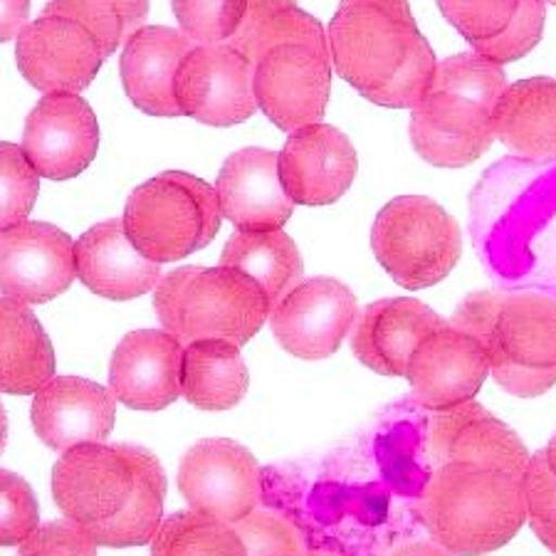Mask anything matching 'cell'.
<instances>
[{"mask_svg":"<svg viewBox=\"0 0 556 556\" xmlns=\"http://www.w3.org/2000/svg\"><path fill=\"white\" fill-rule=\"evenodd\" d=\"M223 267L245 273L263 287L273 309L302 282L304 260L285 230H238L220 255Z\"/></svg>","mask_w":556,"mask_h":556,"instance_id":"cell-27","label":"cell"},{"mask_svg":"<svg viewBox=\"0 0 556 556\" xmlns=\"http://www.w3.org/2000/svg\"><path fill=\"white\" fill-rule=\"evenodd\" d=\"M195 48L181 30L164 25H143L122 50L119 72L124 92L137 110L151 116H178L176 72Z\"/></svg>","mask_w":556,"mask_h":556,"instance_id":"cell-24","label":"cell"},{"mask_svg":"<svg viewBox=\"0 0 556 556\" xmlns=\"http://www.w3.org/2000/svg\"><path fill=\"white\" fill-rule=\"evenodd\" d=\"M38 193L40 174L23 154V147L0 141V232L28 220Z\"/></svg>","mask_w":556,"mask_h":556,"instance_id":"cell-32","label":"cell"},{"mask_svg":"<svg viewBox=\"0 0 556 556\" xmlns=\"http://www.w3.org/2000/svg\"><path fill=\"white\" fill-rule=\"evenodd\" d=\"M418 513L433 540L451 554L497 552L527 522L522 478L468 465H441L428 480Z\"/></svg>","mask_w":556,"mask_h":556,"instance_id":"cell-5","label":"cell"},{"mask_svg":"<svg viewBox=\"0 0 556 556\" xmlns=\"http://www.w3.org/2000/svg\"><path fill=\"white\" fill-rule=\"evenodd\" d=\"M220 213L238 230H282L294 201L287 195L277 154L267 149H240L223 164L215 181Z\"/></svg>","mask_w":556,"mask_h":556,"instance_id":"cell-22","label":"cell"},{"mask_svg":"<svg viewBox=\"0 0 556 556\" xmlns=\"http://www.w3.org/2000/svg\"><path fill=\"white\" fill-rule=\"evenodd\" d=\"M389 556H453L438 542H408L393 549Z\"/></svg>","mask_w":556,"mask_h":556,"instance_id":"cell-41","label":"cell"},{"mask_svg":"<svg viewBox=\"0 0 556 556\" xmlns=\"http://www.w3.org/2000/svg\"><path fill=\"white\" fill-rule=\"evenodd\" d=\"M184 344L164 329L129 331L114 349L110 386L134 410H161L181 396Z\"/></svg>","mask_w":556,"mask_h":556,"instance_id":"cell-19","label":"cell"},{"mask_svg":"<svg viewBox=\"0 0 556 556\" xmlns=\"http://www.w3.org/2000/svg\"><path fill=\"white\" fill-rule=\"evenodd\" d=\"M255 67L223 45H195L176 72V102L181 114L208 127H236L255 114Z\"/></svg>","mask_w":556,"mask_h":556,"instance_id":"cell-11","label":"cell"},{"mask_svg":"<svg viewBox=\"0 0 556 556\" xmlns=\"http://www.w3.org/2000/svg\"><path fill=\"white\" fill-rule=\"evenodd\" d=\"M505 67L457 52L438 62L433 83L410 110V141L418 156L438 168H463L495 141V110L507 92Z\"/></svg>","mask_w":556,"mask_h":556,"instance_id":"cell-3","label":"cell"},{"mask_svg":"<svg viewBox=\"0 0 556 556\" xmlns=\"http://www.w3.org/2000/svg\"><path fill=\"white\" fill-rule=\"evenodd\" d=\"M97 151L100 124L83 94H45L25 119L23 154L42 178H75L92 164Z\"/></svg>","mask_w":556,"mask_h":556,"instance_id":"cell-14","label":"cell"},{"mask_svg":"<svg viewBox=\"0 0 556 556\" xmlns=\"http://www.w3.org/2000/svg\"><path fill=\"white\" fill-rule=\"evenodd\" d=\"M447 321L414 298L379 300L358 314L352 329V352L381 376H406L416 349Z\"/></svg>","mask_w":556,"mask_h":556,"instance_id":"cell-21","label":"cell"},{"mask_svg":"<svg viewBox=\"0 0 556 556\" xmlns=\"http://www.w3.org/2000/svg\"><path fill=\"white\" fill-rule=\"evenodd\" d=\"M40 527L33 488L21 475L0 470V546L23 544Z\"/></svg>","mask_w":556,"mask_h":556,"instance_id":"cell-37","label":"cell"},{"mask_svg":"<svg viewBox=\"0 0 556 556\" xmlns=\"http://www.w3.org/2000/svg\"><path fill=\"white\" fill-rule=\"evenodd\" d=\"M17 556H97V542L75 522H48L21 544Z\"/></svg>","mask_w":556,"mask_h":556,"instance_id":"cell-39","label":"cell"},{"mask_svg":"<svg viewBox=\"0 0 556 556\" xmlns=\"http://www.w3.org/2000/svg\"><path fill=\"white\" fill-rule=\"evenodd\" d=\"M151 556H248V549L236 527L191 509L161 522Z\"/></svg>","mask_w":556,"mask_h":556,"instance_id":"cell-30","label":"cell"},{"mask_svg":"<svg viewBox=\"0 0 556 556\" xmlns=\"http://www.w3.org/2000/svg\"><path fill=\"white\" fill-rule=\"evenodd\" d=\"M42 15L72 17L94 35L106 58L149 17V0H50Z\"/></svg>","mask_w":556,"mask_h":556,"instance_id":"cell-31","label":"cell"},{"mask_svg":"<svg viewBox=\"0 0 556 556\" xmlns=\"http://www.w3.org/2000/svg\"><path fill=\"white\" fill-rule=\"evenodd\" d=\"M55 374V349L25 302L0 298V391L38 393Z\"/></svg>","mask_w":556,"mask_h":556,"instance_id":"cell-25","label":"cell"},{"mask_svg":"<svg viewBox=\"0 0 556 556\" xmlns=\"http://www.w3.org/2000/svg\"><path fill=\"white\" fill-rule=\"evenodd\" d=\"M250 374L240 346L223 339H201L184 352L181 393L201 410H228L248 393Z\"/></svg>","mask_w":556,"mask_h":556,"instance_id":"cell-28","label":"cell"},{"mask_svg":"<svg viewBox=\"0 0 556 556\" xmlns=\"http://www.w3.org/2000/svg\"><path fill=\"white\" fill-rule=\"evenodd\" d=\"M5 441H8V414H5L3 403H0V453H3Z\"/></svg>","mask_w":556,"mask_h":556,"instance_id":"cell-42","label":"cell"},{"mask_svg":"<svg viewBox=\"0 0 556 556\" xmlns=\"http://www.w3.org/2000/svg\"><path fill=\"white\" fill-rule=\"evenodd\" d=\"M17 70L45 94H79L92 85L106 55L83 23L60 15H40L25 25L15 45Z\"/></svg>","mask_w":556,"mask_h":556,"instance_id":"cell-13","label":"cell"},{"mask_svg":"<svg viewBox=\"0 0 556 556\" xmlns=\"http://www.w3.org/2000/svg\"><path fill=\"white\" fill-rule=\"evenodd\" d=\"M30 416L40 441L65 453L77 445L102 443L114 428L116 403L114 393L100 383L58 376L35 393Z\"/></svg>","mask_w":556,"mask_h":556,"instance_id":"cell-20","label":"cell"},{"mask_svg":"<svg viewBox=\"0 0 556 556\" xmlns=\"http://www.w3.org/2000/svg\"><path fill=\"white\" fill-rule=\"evenodd\" d=\"M300 556H334V554H319V552H307V554H300Z\"/></svg>","mask_w":556,"mask_h":556,"instance_id":"cell-44","label":"cell"},{"mask_svg":"<svg viewBox=\"0 0 556 556\" xmlns=\"http://www.w3.org/2000/svg\"><path fill=\"white\" fill-rule=\"evenodd\" d=\"M544 3H552V5H556V0H544Z\"/></svg>","mask_w":556,"mask_h":556,"instance_id":"cell-45","label":"cell"},{"mask_svg":"<svg viewBox=\"0 0 556 556\" xmlns=\"http://www.w3.org/2000/svg\"><path fill=\"white\" fill-rule=\"evenodd\" d=\"M371 248L379 265L406 290H426L455 270L460 226L428 195H399L376 215Z\"/></svg>","mask_w":556,"mask_h":556,"instance_id":"cell-8","label":"cell"},{"mask_svg":"<svg viewBox=\"0 0 556 556\" xmlns=\"http://www.w3.org/2000/svg\"><path fill=\"white\" fill-rule=\"evenodd\" d=\"M52 495L70 522L102 546H141L164 522L166 472L141 445L87 443L62 453Z\"/></svg>","mask_w":556,"mask_h":556,"instance_id":"cell-1","label":"cell"},{"mask_svg":"<svg viewBox=\"0 0 556 556\" xmlns=\"http://www.w3.org/2000/svg\"><path fill=\"white\" fill-rule=\"evenodd\" d=\"M253 89L260 112L282 131L321 124L331 92V55L300 42L277 45L257 60Z\"/></svg>","mask_w":556,"mask_h":556,"instance_id":"cell-9","label":"cell"},{"mask_svg":"<svg viewBox=\"0 0 556 556\" xmlns=\"http://www.w3.org/2000/svg\"><path fill=\"white\" fill-rule=\"evenodd\" d=\"M178 488L193 513L236 525L255 513L263 472L248 447L228 438H208L186 451Z\"/></svg>","mask_w":556,"mask_h":556,"instance_id":"cell-10","label":"cell"},{"mask_svg":"<svg viewBox=\"0 0 556 556\" xmlns=\"http://www.w3.org/2000/svg\"><path fill=\"white\" fill-rule=\"evenodd\" d=\"M154 309L161 327L186 346L201 339L243 346L263 329L273 304L245 273L188 265L161 277Z\"/></svg>","mask_w":556,"mask_h":556,"instance_id":"cell-6","label":"cell"},{"mask_svg":"<svg viewBox=\"0 0 556 556\" xmlns=\"http://www.w3.org/2000/svg\"><path fill=\"white\" fill-rule=\"evenodd\" d=\"M300 42L319 52H329V38L317 17L294 3V0H248V13L236 35L228 40L250 65L277 45Z\"/></svg>","mask_w":556,"mask_h":556,"instance_id":"cell-29","label":"cell"},{"mask_svg":"<svg viewBox=\"0 0 556 556\" xmlns=\"http://www.w3.org/2000/svg\"><path fill=\"white\" fill-rule=\"evenodd\" d=\"M451 325L485 346L490 374L517 399H536L556 386V300L536 292H472Z\"/></svg>","mask_w":556,"mask_h":556,"instance_id":"cell-4","label":"cell"},{"mask_svg":"<svg viewBox=\"0 0 556 556\" xmlns=\"http://www.w3.org/2000/svg\"><path fill=\"white\" fill-rule=\"evenodd\" d=\"M490 374V356L468 331L445 325L416 349L408 364V383L418 406L441 410L478 396Z\"/></svg>","mask_w":556,"mask_h":556,"instance_id":"cell-17","label":"cell"},{"mask_svg":"<svg viewBox=\"0 0 556 556\" xmlns=\"http://www.w3.org/2000/svg\"><path fill=\"white\" fill-rule=\"evenodd\" d=\"M75 265L89 292L114 302L137 300L161 282V265L139 253L122 218L83 232L75 243Z\"/></svg>","mask_w":556,"mask_h":556,"instance_id":"cell-23","label":"cell"},{"mask_svg":"<svg viewBox=\"0 0 556 556\" xmlns=\"http://www.w3.org/2000/svg\"><path fill=\"white\" fill-rule=\"evenodd\" d=\"M522 488L529 527L544 542L546 549L556 554V475L546 463L544 451L529 457L522 475Z\"/></svg>","mask_w":556,"mask_h":556,"instance_id":"cell-36","label":"cell"},{"mask_svg":"<svg viewBox=\"0 0 556 556\" xmlns=\"http://www.w3.org/2000/svg\"><path fill=\"white\" fill-rule=\"evenodd\" d=\"M30 15V0H0V42L17 40Z\"/></svg>","mask_w":556,"mask_h":556,"instance_id":"cell-40","label":"cell"},{"mask_svg":"<svg viewBox=\"0 0 556 556\" xmlns=\"http://www.w3.org/2000/svg\"><path fill=\"white\" fill-rule=\"evenodd\" d=\"M77 277L75 243L52 223L25 220L0 232V292L25 304H45Z\"/></svg>","mask_w":556,"mask_h":556,"instance_id":"cell-15","label":"cell"},{"mask_svg":"<svg viewBox=\"0 0 556 556\" xmlns=\"http://www.w3.org/2000/svg\"><path fill=\"white\" fill-rule=\"evenodd\" d=\"M327 38L339 77L374 104L414 110L433 83L435 52L408 0H342Z\"/></svg>","mask_w":556,"mask_h":556,"instance_id":"cell-2","label":"cell"},{"mask_svg":"<svg viewBox=\"0 0 556 556\" xmlns=\"http://www.w3.org/2000/svg\"><path fill=\"white\" fill-rule=\"evenodd\" d=\"M181 33L193 45L228 42L243 23L248 0H172Z\"/></svg>","mask_w":556,"mask_h":556,"instance_id":"cell-33","label":"cell"},{"mask_svg":"<svg viewBox=\"0 0 556 556\" xmlns=\"http://www.w3.org/2000/svg\"><path fill=\"white\" fill-rule=\"evenodd\" d=\"M495 137L522 159H556V79L509 85L495 110Z\"/></svg>","mask_w":556,"mask_h":556,"instance_id":"cell-26","label":"cell"},{"mask_svg":"<svg viewBox=\"0 0 556 556\" xmlns=\"http://www.w3.org/2000/svg\"><path fill=\"white\" fill-rule=\"evenodd\" d=\"M287 195L300 205L337 203L358 174V154L344 131L312 124L290 134L277 154Z\"/></svg>","mask_w":556,"mask_h":556,"instance_id":"cell-18","label":"cell"},{"mask_svg":"<svg viewBox=\"0 0 556 556\" xmlns=\"http://www.w3.org/2000/svg\"><path fill=\"white\" fill-rule=\"evenodd\" d=\"M546 23V3L544 0H519V8L513 23L502 30L497 38L475 42L472 50L478 55L488 58L495 65L505 67L507 62H517L532 52L542 40Z\"/></svg>","mask_w":556,"mask_h":556,"instance_id":"cell-34","label":"cell"},{"mask_svg":"<svg viewBox=\"0 0 556 556\" xmlns=\"http://www.w3.org/2000/svg\"><path fill=\"white\" fill-rule=\"evenodd\" d=\"M546 463H549V468H552V472L556 475V433L552 435V441H549V445H546Z\"/></svg>","mask_w":556,"mask_h":556,"instance_id":"cell-43","label":"cell"},{"mask_svg":"<svg viewBox=\"0 0 556 556\" xmlns=\"http://www.w3.org/2000/svg\"><path fill=\"white\" fill-rule=\"evenodd\" d=\"M248 556H300L302 536L298 527L275 513H250L236 522Z\"/></svg>","mask_w":556,"mask_h":556,"instance_id":"cell-38","label":"cell"},{"mask_svg":"<svg viewBox=\"0 0 556 556\" xmlns=\"http://www.w3.org/2000/svg\"><path fill=\"white\" fill-rule=\"evenodd\" d=\"M445 21L470 45L485 42L513 23L519 0H438Z\"/></svg>","mask_w":556,"mask_h":556,"instance_id":"cell-35","label":"cell"},{"mask_svg":"<svg viewBox=\"0 0 556 556\" xmlns=\"http://www.w3.org/2000/svg\"><path fill=\"white\" fill-rule=\"evenodd\" d=\"M428 447L438 460V468L468 465V468L502 470L515 478H522L532 457L522 438L475 399L433 416Z\"/></svg>","mask_w":556,"mask_h":556,"instance_id":"cell-16","label":"cell"},{"mask_svg":"<svg viewBox=\"0 0 556 556\" xmlns=\"http://www.w3.org/2000/svg\"><path fill=\"white\" fill-rule=\"evenodd\" d=\"M358 317L354 292L334 277L302 280L270 314L273 334L285 352L319 362L342 346Z\"/></svg>","mask_w":556,"mask_h":556,"instance_id":"cell-12","label":"cell"},{"mask_svg":"<svg viewBox=\"0 0 556 556\" xmlns=\"http://www.w3.org/2000/svg\"><path fill=\"white\" fill-rule=\"evenodd\" d=\"M215 188L184 172H166L141 184L124 208V228L139 253L154 263L199 253L220 230Z\"/></svg>","mask_w":556,"mask_h":556,"instance_id":"cell-7","label":"cell"}]
</instances>
